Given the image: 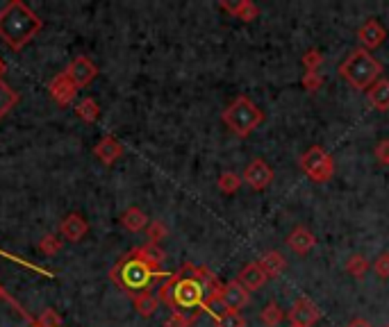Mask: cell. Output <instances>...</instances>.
Returning <instances> with one entry per match:
<instances>
[{"label": "cell", "mask_w": 389, "mask_h": 327, "mask_svg": "<svg viewBox=\"0 0 389 327\" xmlns=\"http://www.w3.org/2000/svg\"><path fill=\"white\" fill-rule=\"evenodd\" d=\"M187 268L180 272H173L164 284L160 286L158 298L175 311H200L205 300V286L193 277V268H189V275H184Z\"/></svg>", "instance_id": "6da1fadb"}, {"label": "cell", "mask_w": 389, "mask_h": 327, "mask_svg": "<svg viewBox=\"0 0 389 327\" xmlns=\"http://www.w3.org/2000/svg\"><path fill=\"white\" fill-rule=\"evenodd\" d=\"M39 30H41V19L21 0H14L0 10V37L12 48H23Z\"/></svg>", "instance_id": "7a4b0ae2"}, {"label": "cell", "mask_w": 389, "mask_h": 327, "mask_svg": "<svg viewBox=\"0 0 389 327\" xmlns=\"http://www.w3.org/2000/svg\"><path fill=\"white\" fill-rule=\"evenodd\" d=\"M380 73H383V64L364 48H353L339 64V75L355 91H369L380 80Z\"/></svg>", "instance_id": "3957f363"}, {"label": "cell", "mask_w": 389, "mask_h": 327, "mask_svg": "<svg viewBox=\"0 0 389 327\" xmlns=\"http://www.w3.org/2000/svg\"><path fill=\"white\" fill-rule=\"evenodd\" d=\"M162 270H155L151 264H146L142 259V255L137 250L130 252L126 259H121L116 264V268L112 270V279L121 286L123 291H128L132 295H139L144 291H149V286Z\"/></svg>", "instance_id": "277c9868"}, {"label": "cell", "mask_w": 389, "mask_h": 327, "mask_svg": "<svg viewBox=\"0 0 389 327\" xmlns=\"http://www.w3.org/2000/svg\"><path fill=\"white\" fill-rule=\"evenodd\" d=\"M221 121L228 126V130L232 132V135L246 139L262 126L264 114L248 96H237L228 107L223 109Z\"/></svg>", "instance_id": "5b68a950"}, {"label": "cell", "mask_w": 389, "mask_h": 327, "mask_svg": "<svg viewBox=\"0 0 389 327\" xmlns=\"http://www.w3.org/2000/svg\"><path fill=\"white\" fill-rule=\"evenodd\" d=\"M301 170L312 182H319V184L330 182L334 175V159L321 146H312L301 155Z\"/></svg>", "instance_id": "8992f818"}, {"label": "cell", "mask_w": 389, "mask_h": 327, "mask_svg": "<svg viewBox=\"0 0 389 327\" xmlns=\"http://www.w3.org/2000/svg\"><path fill=\"white\" fill-rule=\"evenodd\" d=\"M244 182L251 186L253 191H262L274 182V168L264 159H253L244 170Z\"/></svg>", "instance_id": "52a82bcc"}, {"label": "cell", "mask_w": 389, "mask_h": 327, "mask_svg": "<svg viewBox=\"0 0 389 327\" xmlns=\"http://www.w3.org/2000/svg\"><path fill=\"white\" fill-rule=\"evenodd\" d=\"M319 318H321V311L310 298H298L294 300V305L290 309V321L292 325H301V327H312Z\"/></svg>", "instance_id": "ba28073f"}, {"label": "cell", "mask_w": 389, "mask_h": 327, "mask_svg": "<svg viewBox=\"0 0 389 327\" xmlns=\"http://www.w3.org/2000/svg\"><path fill=\"white\" fill-rule=\"evenodd\" d=\"M248 300H251V291H248L239 279H230V282L223 286V305L228 311L239 314V309H244L248 305Z\"/></svg>", "instance_id": "9c48e42d"}, {"label": "cell", "mask_w": 389, "mask_h": 327, "mask_svg": "<svg viewBox=\"0 0 389 327\" xmlns=\"http://www.w3.org/2000/svg\"><path fill=\"white\" fill-rule=\"evenodd\" d=\"M357 39H360V43L364 46V50H373L378 48V46L385 43L387 39V30L383 28V23L376 21V19H369L367 23H362L360 30H357Z\"/></svg>", "instance_id": "30bf717a"}, {"label": "cell", "mask_w": 389, "mask_h": 327, "mask_svg": "<svg viewBox=\"0 0 389 327\" xmlns=\"http://www.w3.org/2000/svg\"><path fill=\"white\" fill-rule=\"evenodd\" d=\"M66 75L71 77V82L77 89H82V87H87L93 77H96V66H93L87 57H75L71 64H68Z\"/></svg>", "instance_id": "8fae6325"}, {"label": "cell", "mask_w": 389, "mask_h": 327, "mask_svg": "<svg viewBox=\"0 0 389 327\" xmlns=\"http://www.w3.org/2000/svg\"><path fill=\"white\" fill-rule=\"evenodd\" d=\"M314 246H316V237L307 228H303V225L294 228L290 232V237H287V248L296 255H307Z\"/></svg>", "instance_id": "7c38bea8"}, {"label": "cell", "mask_w": 389, "mask_h": 327, "mask_svg": "<svg viewBox=\"0 0 389 327\" xmlns=\"http://www.w3.org/2000/svg\"><path fill=\"white\" fill-rule=\"evenodd\" d=\"M237 279L246 286L248 291H258V289H262L264 284H267L269 277L264 275V270H262V266L258 261H251V264H246V266L241 268Z\"/></svg>", "instance_id": "4fadbf2b"}, {"label": "cell", "mask_w": 389, "mask_h": 327, "mask_svg": "<svg viewBox=\"0 0 389 327\" xmlns=\"http://www.w3.org/2000/svg\"><path fill=\"white\" fill-rule=\"evenodd\" d=\"M75 89L77 87L71 82V77H68L66 73H61L50 84V96L55 98L59 105H68L73 100V96H75Z\"/></svg>", "instance_id": "5bb4252c"}, {"label": "cell", "mask_w": 389, "mask_h": 327, "mask_svg": "<svg viewBox=\"0 0 389 327\" xmlns=\"http://www.w3.org/2000/svg\"><path fill=\"white\" fill-rule=\"evenodd\" d=\"M221 10L230 12L232 17L244 21V23H251L260 17V7L253 3V0H239V3L230 5V3H221Z\"/></svg>", "instance_id": "9a60e30c"}, {"label": "cell", "mask_w": 389, "mask_h": 327, "mask_svg": "<svg viewBox=\"0 0 389 327\" xmlns=\"http://www.w3.org/2000/svg\"><path fill=\"white\" fill-rule=\"evenodd\" d=\"M262 270H264V275H267L269 279L271 277H278V275H283L285 268H287V259L283 255H280L278 250H269V252H264L262 255V259L258 261Z\"/></svg>", "instance_id": "2e32d148"}, {"label": "cell", "mask_w": 389, "mask_h": 327, "mask_svg": "<svg viewBox=\"0 0 389 327\" xmlns=\"http://www.w3.org/2000/svg\"><path fill=\"white\" fill-rule=\"evenodd\" d=\"M369 105L378 112H389V80H378L367 91Z\"/></svg>", "instance_id": "e0dca14e"}, {"label": "cell", "mask_w": 389, "mask_h": 327, "mask_svg": "<svg viewBox=\"0 0 389 327\" xmlns=\"http://www.w3.org/2000/svg\"><path fill=\"white\" fill-rule=\"evenodd\" d=\"M61 235H64L68 241H80L84 235H87V221L80 214H71L64 218L61 223Z\"/></svg>", "instance_id": "ac0fdd59"}, {"label": "cell", "mask_w": 389, "mask_h": 327, "mask_svg": "<svg viewBox=\"0 0 389 327\" xmlns=\"http://www.w3.org/2000/svg\"><path fill=\"white\" fill-rule=\"evenodd\" d=\"M121 152H123V146L116 141V139H112V137H107V139H103V141L98 143V148H96V155H98V159L103 161V164H112V161H116L121 157Z\"/></svg>", "instance_id": "d6986e66"}, {"label": "cell", "mask_w": 389, "mask_h": 327, "mask_svg": "<svg viewBox=\"0 0 389 327\" xmlns=\"http://www.w3.org/2000/svg\"><path fill=\"white\" fill-rule=\"evenodd\" d=\"M132 298H135V307H137V311L142 316H153L155 311H158V307H160V298H158V295H153L151 291L132 295Z\"/></svg>", "instance_id": "ffe728a7"}, {"label": "cell", "mask_w": 389, "mask_h": 327, "mask_svg": "<svg viewBox=\"0 0 389 327\" xmlns=\"http://www.w3.org/2000/svg\"><path fill=\"white\" fill-rule=\"evenodd\" d=\"M123 225L130 230V232H139V230H144L146 225H149V216H146L142 209H137V207H130L126 214H123Z\"/></svg>", "instance_id": "44dd1931"}, {"label": "cell", "mask_w": 389, "mask_h": 327, "mask_svg": "<svg viewBox=\"0 0 389 327\" xmlns=\"http://www.w3.org/2000/svg\"><path fill=\"white\" fill-rule=\"evenodd\" d=\"M137 252L142 255V259L146 264H151L155 270H160L162 261H164V252H162V248L158 244H146L144 248H137Z\"/></svg>", "instance_id": "7402d4cb"}, {"label": "cell", "mask_w": 389, "mask_h": 327, "mask_svg": "<svg viewBox=\"0 0 389 327\" xmlns=\"http://www.w3.org/2000/svg\"><path fill=\"white\" fill-rule=\"evenodd\" d=\"M260 321H262L264 327H278L280 323L285 321V314H283V309L276 305V302H269V305L260 311Z\"/></svg>", "instance_id": "603a6c76"}, {"label": "cell", "mask_w": 389, "mask_h": 327, "mask_svg": "<svg viewBox=\"0 0 389 327\" xmlns=\"http://www.w3.org/2000/svg\"><path fill=\"white\" fill-rule=\"evenodd\" d=\"M346 272L348 275H353L355 279H362L364 275L369 272V261L364 255H351L346 261Z\"/></svg>", "instance_id": "cb8c5ba5"}, {"label": "cell", "mask_w": 389, "mask_h": 327, "mask_svg": "<svg viewBox=\"0 0 389 327\" xmlns=\"http://www.w3.org/2000/svg\"><path fill=\"white\" fill-rule=\"evenodd\" d=\"M17 103H19V93L12 91V87H7V84L0 80V119H3Z\"/></svg>", "instance_id": "d4e9b609"}, {"label": "cell", "mask_w": 389, "mask_h": 327, "mask_svg": "<svg viewBox=\"0 0 389 327\" xmlns=\"http://www.w3.org/2000/svg\"><path fill=\"white\" fill-rule=\"evenodd\" d=\"M241 182H244V177L237 175V173H232V170H228V173H223L219 177V189L225 193V196H232V193L239 191Z\"/></svg>", "instance_id": "484cf974"}, {"label": "cell", "mask_w": 389, "mask_h": 327, "mask_svg": "<svg viewBox=\"0 0 389 327\" xmlns=\"http://www.w3.org/2000/svg\"><path fill=\"white\" fill-rule=\"evenodd\" d=\"M198 318V311H173L169 316V321L164 323V327H191V323Z\"/></svg>", "instance_id": "4316f807"}, {"label": "cell", "mask_w": 389, "mask_h": 327, "mask_svg": "<svg viewBox=\"0 0 389 327\" xmlns=\"http://www.w3.org/2000/svg\"><path fill=\"white\" fill-rule=\"evenodd\" d=\"M216 327H246V318L235 311H223L219 318H214Z\"/></svg>", "instance_id": "83f0119b"}, {"label": "cell", "mask_w": 389, "mask_h": 327, "mask_svg": "<svg viewBox=\"0 0 389 327\" xmlns=\"http://www.w3.org/2000/svg\"><path fill=\"white\" fill-rule=\"evenodd\" d=\"M323 61H325L323 52H321V50H316V48H312V50H307L305 54H303L301 64L305 66L307 71H319V68H321Z\"/></svg>", "instance_id": "f1b7e54d"}, {"label": "cell", "mask_w": 389, "mask_h": 327, "mask_svg": "<svg viewBox=\"0 0 389 327\" xmlns=\"http://www.w3.org/2000/svg\"><path fill=\"white\" fill-rule=\"evenodd\" d=\"M323 75L319 71H307L305 75H303V89H305L307 93H314L323 87Z\"/></svg>", "instance_id": "f546056e"}, {"label": "cell", "mask_w": 389, "mask_h": 327, "mask_svg": "<svg viewBox=\"0 0 389 327\" xmlns=\"http://www.w3.org/2000/svg\"><path fill=\"white\" fill-rule=\"evenodd\" d=\"M77 114H80L84 121H93V119H96V116H98V105L93 103L91 98L82 100V103L77 105Z\"/></svg>", "instance_id": "4dcf8cb0"}, {"label": "cell", "mask_w": 389, "mask_h": 327, "mask_svg": "<svg viewBox=\"0 0 389 327\" xmlns=\"http://www.w3.org/2000/svg\"><path fill=\"white\" fill-rule=\"evenodd\" d=\"M169 235V230H167V225L162 223V221H153V225L149 228V244H160L162 239H164Z\"/></svg>", "instance_id": "1f68e13d"}, {"label": "cell", "mask_w": 389, "mask_h": 327, "mask_svg": "<svg viewBox=\"0 0 389 327\" xmlns=\"http://www.w3.org/2000/svg\"><path fill=\"white\" fill-rule=\"evenodd\" d=\"M373 270H376V275L380 279H387L389 277V252L378 255V259L373 261Z\"/></svg>", "instance_id": "d6a6232c"}, {"label": "cell", "mask_w": 389, "mask_h": 327, "mask_svg": "<svg viewBox=\"0 0 389 327\" xmlns=\"http://www.w3.org/2000/svg\"><path fill=\"white\" fill-rule=\"evenodd\" d=\"M59 325V316L53 309H46L44 316L39 318V327H57Z\"/></svg>", "instance_id": "836d02e7"}, {"label": "cell", "mask_w": 389, "mask_h": 327, "mask_svg": "<svg viewBox=\"0 0 389 327\" xmlns=\"http://www.w3.org/2000/svg\"><path fill=\"white\" fill-rule=\"evenodd\" d=\"M376 159L380 164H385V166H389V141H378L376 143Z\"/></svg>", "instance_id": "e575fe53"}, {"label": "cell", "mask_w": 389, "mask_h": 327, "mask_svg": "<svg viewBox=\"0 0 389 327\" xmlns=\"http://www.w3.org/2000/svg\"><path fill=\"white\" fill-rule=\"evenodd\" d=\"M41 250L44 252H57L59 250V241L55 239V237H46L44 241H41Z\"/></svg>", "instance_id": "d590c367"}, {"label": "cell", "mask_w": 389, "mask_h": 327, "mask_svg": "<svg viewBox=\"0 0 389 327\" xmlns=\"http://www.w3.org/2000/svg\"><path fill=\"white\" fill-rule=\"evenodd\" d=\"M346 327H373V325L369 321H364V318H355V321H351Z\"/></svg>", "instance_id": "8d00e7d4"}, {"label": "cell", "mask_w": 389, "mask_h": 327, "mask_svg": "<svg viewBox=\"0 0 389 327\" xmlns=\"http://www.w3.org/2000/svg\"><path fill=\"white\" fill-rule=\"evenodd\" d=\"M3 73H5V61L0 59V75H3Z\"/></svg>", "instance_id": "74e56055"}, {"label": "cell", "mask_w": 389, "mask_h": 327, "mask_svg": "<svg viewBox=\"0 0 389 327\" xmlns=\"http://www.w3.org/2000/svg\"><path fill=\"white\" fill-rule=\"evenodd\" d=\"M292 327H301V325H292Z\"/></svg>", "instance_id": "f35d334b"}, {"label": "cell", "mask_w": 389, "mask_h": 327, "mask_svg": "<svg viewBox=\"0 0 389 327\" xmlns=\"http://www.w3.org/2000/svg\"><path fill=\"white\" fill-rule=\"evenodd\" d=\"M387 327H389V325H387Z\"/></svg>", "instance_id": "ab89813d"}]
</instances>
